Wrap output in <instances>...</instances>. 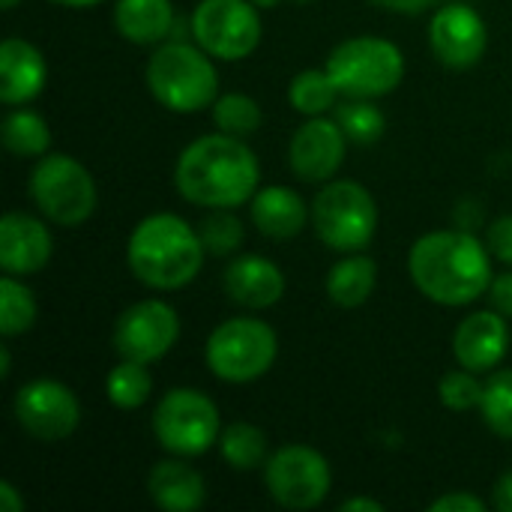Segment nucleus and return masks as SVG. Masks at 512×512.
Instances as JSON below:
<instances>
[{"instance_id": "1", "label": "nucleus", "mask_w": 512, "mask_h": 512, "mask_svg": "<svg viewBox=\"0 0 512 512\" xmlns=\"http://www.w3.org/2000/svg\"><path fill=\"white\" fill-rule=\"evenodd\" d=\"M261 165L243 138L213 132L183 147L174 183L177 192L207 210H237L258 192Z\"/></svg>"}, {"instance_id": "2", "label": "nucleus", "mask_w": 512, "mask_h": 512, "mask_svg": "<svg viewBox=\"0 0 512 512\" xmlns=\"http://www.w3.org/2000/svg\"><path fill=\"white\" fill-rule=\"evenodd\" d=\"M408 273L438 306H471L492 285V252L468 231L423 234L408 255Z\"/></svg>"}, {"instance_id": "3", "label": "nucleus", "mask_w": 512, "mask_h": 512, "mask_svg": "<svg viewBox=\"0 0 512 512\" xmlns=\"http://www.w3.org/2000/svg\"><path fill=\"white\" fill-rule=\"evenodd\" d=\"M207 249L192 228L177 213H153L141 219L126 246V261L132 276L153 291L186 288L204 267Z\"/></svg>"}, {"instance_id": "4", "label": "nucleus", "mask_w": 512, "mask_h": 512, "mask_svg": "<svg viewBox=\"0 0 512 512\" xmlns=\"http://www.w3.org/2000/svg\"><path fill=\"white\" fill-rule=\"evenodd\" d=\"M144 75L153 99L174 114H195L219 99L216 63L198 42H162Z\"/></svg>"}, {"instance_id": "5", "label": "nucleus", "mask_w": 512, "mask_h": 512, "mask_svg": "<svg viewBox=\"0 0 512 512\" xmlns=\"http://www.w3.org/2000/svg\"><path fill=\"white\" fill-rule=\"evenodd\" d=\"M342 96L381 99L405 78L402 48L381 36H354L339 42L324 66Z\"/></svg>"}, {"instance_id": "6", "label": "nucleus", "mask_w": 512, "mask_h": 512, "mask_svg": "<svg viewBox=\"0 0 512 512\" xmlns=\"http://www.w3.org/2000/svg\"><path fill=\"white\" fill-rule=\"evenodd\" d=\"M312 228L318 240L339 252H363L378 231V207L366 186L354 180H330L312 201Z\"/></svg>"}, {"instance_id": "7", "label": "nucleus", "mask_w": 512, "mask_h": 512, "mask_svg": "<svg viewBox=\"0 0 512 512\" xmlns=\"http://www.w3.org/2000/svg\"><path fill=\"white\" fill-rule=\"evenodd\" d=\"M279 339L267 321L258 318H228L222 321L204 345V360L213 378L225 384H249L267 375L276 363Z\"/></svg>"}, {"instance_id": "8", "label": "nucleus", "mask_w": 512, "mask_h": 512, "mask_svg": "<svg viewBox=\"0 0 512 512\" xmlns=\"http://www.w3.org/2000/svg\"><path fill=\"white\" fill-rule=\"evenodd\" d=\"M30 198L36 210L60 228L84 225L96 213L99 201L90 171L66 153L39 156L30 171Z\"/></svg>"}, {"instance_id": "9", "label": "nucleus", "mask_w": 512, "mask_h": 512, "mask_svg": "<svg viewBox=\"0 0 512 512\" xmlns=\"http://www.w3.org/2000/svg\"><path fill=\"white\" fill-rule=\"evenodd\" d=\"M153 435L171 456H204L222 435L216 402L192 387L168 390L153 411Z\"/></svg>"}, {"instance_id": "10", "label": "nucleus", "mask_w": 512, "mask_h": 512, "mask_svg": "<svg viewBox=\"0 0 512 512\" xmlns=\"http://www.w3.org/2000/svg\"><path fill=\"white\" fill-rule=\"evenodd\" d=\"M192 36L216 60H243L264 36L261 6L252 0H201L192 12Z\"/></svg>"}, {"instance_id": "11", "label": "nucleus", "mask_w": 512, "mask_h": 512, "mask_svg": "<svg viewBox=\"0 0 512 512\" xmlns=\"http://www.w3.org/2000/svg\"><path fill=\"white\" fill-rule=\"evenodd\" d=\"M264 486L285 510H315L333 489V471L318 450L306 444H288L267 459Z\"/></svg>"}, {"instance_id": "12", "label": "nucleus", "mask_w": 512, "mask_h": 512, "mask_svg": "<svg viewBox=\"0 0 512 512\" xmlns=\"http://www.w3.org/2000/svg\"><path fill=\"white\" fill-rule=\"evenodd\" d=\"M18 426L42 444L66 441L78 423H81V402L78 396L51 378H36L24 387H18L12 402Z\"/></svg>"}, {"instance_id": "13", "label": "nucleus", "mask_w": 512, "mask_h": 512, "mask_svg": "<svg viewBox=\"0 0 512 512\" xmlns=\"http://www.w3.org/2000/svg\"><path fill=\"white\" fill-rule=\"evenodd\" d=\"M180 339V318L162 300H141L120 312L114 321L111 345L120 360L156 363L162 360Z\"/></svg>"}, {"instance_id": "14", "label": "nucleus", "mask_w": 512, "mask_h": 512, "mask_svg": "<svg viewBox=\"0 0 512 512\" xmlns=\"http://www.w3.org/2000/svg\"><path fill=\"white\" fill-rule=\"evenodd\" d=\"M348 153V135L333 117H309L288 144V165L303 183H330Z\"/></svg>"}, {"instance_id": "15", "label": "nucleus", "mask_w": 512, "mask_h": 512, "mask_svg": "<svg viewBox=\"0 0 512 512\" xmlns=\"http://www.w3.org/2000/svg\"><path fill=\"white\" fill-rule=\"evenodd\" d=\"M429 45L450 69H471L483 60L489 30L483 15L468 3H450L435 12L429 24Z\"/></svg>"}, {"instance_id": "16", "label": "nucleus", "mask_w": 512, "mask_h": 512, "mask_svg": "<svg viewBox=\"0 0 512 512\" xmlns=\"http://www.w3.org/2000/svg\"><path fill=\"white\" fill-rule=\"evenodd\" d=\"M54 252L51 231L42 219L30 213H6L0 219V267L9 276L39 273Z\"/></svg>"}, {"instance_id": "17", "label": "nucleus", "mask_w": 512, "mask_h": 512, "mask_svg": "<svg viewBox=\"0 0 512 512\" xmlns=\"http://www.w3.org/2000/svg\"><path fill=\"white\" fill-rule=\"evenodd\" d=\"M510 348V327L501 312H474L453 333L456 363L471 372H492L501 366Z\"/></svg>"}, {"instance_id": "18", "label": "nucleus", "mask_w": 512, "mask_h": 512, "mask_svg": "<svg viewBox=\"0 0 512 512\" xmlns=\"http://www.w3.org/2000/svg\"><path fill=\"white\" fill-rule=\"evenodd\" d=\"M48 78V63L42 51L27 39H6L0 45V99L6 105H27L33 102Z\"/></svg>"}, {"instance_id": "19", "label": "nucleus", "mask_w": 512, "mask_h": 512, "mask_svg": "<svg viewBox=\"0 0 512 512\" xmlns=\"http://www.w3.org/2000/svg\"><path fill=\"white\" fill-rule=\"evenodd\" d=\"M225 294L246 309H270L285 294V273L264 255H240L225 270Z\"/></svg>"}, {"instance_id": "20", "label": "nucleus", "mask_w": 512, "mask_h": 512, "mask_svg": "<svg viewBox=\"0 0 512 512\" xmlns=\"http://www.w3.org/2000/svg\"><path fill=\"white\" fill-rule=\"evenodd\" d=\"M147 492L153 504L165 512H195L207 501L204 477L183 456L156 462L147 474Z\"/></svg>"}, {"instance_id": "21", "label": "nucleus", "mask_w": 512, "mask_h": 512, "mask_svg": "<svg viewBox=\"0 0 512 512\" xmlns=\"http://www.w3.org/2000/svg\"><path fill=\"white\" fill-rule=\"evenodd\" d=\"M252 225L270 240H291L309 225V204L288 186H264L249 201Z\"/></svg>"}, {"instance_id": "22", "label": "nucleus", "mask_w": 512, "mask_h": 512, "mask_svg": "<svg viewBox=\"0 0 512 512\" xmlns=\"http://www.w3.org/2000/svg\"><path fill=\"white\" fill-rule=\"evenodd\" d=\"M114 27L132 45H162L174 27L171 0H117Z\"/></svg>"}, {"instance_id": "23", "label": "nucleus", "mask_w": 512, "mask_h": 512, "mask_svg": "<svg viewBox=\"0 0 512 512\" xmlns=\"http://www.w3.org/2000/svg\"><path fill=\"white\" fill-rule=\"evenodd\" d=\"M378 285V264L363 252H348L327 273V297L342 309L363 306Z\"/></svg>"}, {"instance_id": "24", "label": "nucleus", "mask_w": 512, "mask_h": 512, "mask_svg": "<svg viewBox=\"0 0 512 512\" xmlns=\"http://www.w3.org/2000/svg\"><path fill=\"white\" fill-rule=\"evenodd\" d=\"M219 453L234 471H258L267 465V435L255 423L237 420L222 429L219 435Z\"/></svg>"}, {"instance_id": "25", "label": "nucleus", "mask_w": 512, "mask_h": 512, "mask_svg": "<svg viewBox=\"0 0 512 512\" xmlns=\"http://www.w3.org/2000/svg\"><path fill=\"white\" fill-rule=\"evenodd\" d=\"M3 144L12 156L39 159L51 147V129L42 120V114L30 108H15L3 120Z\"/></svg>"}, {"instance_id": "26", "label": "nucleus", "mask_w": 512, "mask_h": 512, "mask_svg": "<svg viewBox=\"0 0 512 512\" xmlns=\"http://www.w3.org/2000/svg\"><path fill=\"white\" fill-rule=\"evenodd\" d=\"M336 96H339V87L333 84L327 69H303L294 75V81L288 87L291 105L306 117H321V114L333 111Z\"/></svg>"}, {"instance_id": "27", "label": "nucleus", "mask_w": 512, "mask_h": 512, "mask_svg": "<svg viewBox=\"0 0 512 512\" xmlns=\"http://www.w3.org/2000/svg\"><path fill=\"white\" fill-rule=\"evenodd\" d=\"M153 390V378L147 372V363H135V360H120L105 381V393L108 402L120 411H135L150 399Z\"/></svg>"}, {"instance_id": "28", "label": "nucleus", "mask_w": 512, "mask_h": 512, "mask_svg": "<svg viewBox=\"0 0 512 512\" xmlns=\"http://www.w3.org/2000/svg\"><path fill=\"white\" fill-rule=\"evenodd\" d=\"M36 300L33 291L18 279V276H3L0 279V333L6 339L27 333L36 324Z\"/></svg>"}, {"instance_id": "29", "label": "nucleus", "mask_w": 512, "mask_h": 512, "mask_svg": "<svg viewBox=\"0 0 512 512\" xmlns=\"http://www.w3.org/2000/svg\"><path fill=\"white\" fill-rule=\"evenodd\" d=\"M210 114H213L216 129L225 132V135H234V138H249L252 132H258V126L264 120L261 105L252 96H246V93H225V96H219L210 105Z\"/></svg>"}, {"instance_id": "30", "label": "nucleus", "mask_w": 512, "mask_h": 512, "mask_svg": "<svg viewBox=\"0 0 512 512\" xmlns=\"http://www.w3.org/2000/svg\"><path fill=\"white\" fill-rule=\"evenodd\" d=\"M336 120L351 144H375L387 129V117L375 105V99H351L348 96L345 102L336 105Z\"/></svg>"}, {"instance_id": "31", "label": "nucleus", "mask_w": 512, "mask_h": 512, "mask_svg": "<svg viewBox=\"0 0 512 512\" xmlns=\"http://www.w3.org/2000/svg\"><path fill=\"white\" fill-rule=\"evenodd\" d=\"M480 411L498 438L512 441V369H501L486 381Z\"/></svg>"}, {"instance_id": "32", "label": "nucleus", "mask_w": 512, "mask_h": 512, "mask_svg": "<svg viewBox=\"0 0 512 512\" xmlns=\"http://www.w3.org/2000/svg\"><path fill=\"white\" fill-rule=\"evenodd\" d=\"M198 237H201L207 255L228 258L240 249L246 231H243V222L231 210H213L210 216H204L198 222Z\"/></svg>"}, {"instance_id": "33", "label": "nucleus", "mask_w": 512, "mask_h": 512, "mask_svg": "<svg viewBox=\"0 0 512 512\" xmlns=\"http://www.w3.org/2000/svg\"><path fill=\"white\" fill-rule=\"evenodd\" d=\"M483 387L486 384H480L477 372L462 366V369H453L441 378L438 396H441L444 408H450V411H474L483 402Z\"/></svg>"}, {"instance_id": "34", "label": "nucleus", "mask_w": 512, "mask_h": 512, "mask_svg": "<svg viewBox=\"0 0 512 512\" xmlns=\"http://www.w3.org/2000/svg\"><path fill=\"white\" fill-rule=\"evenodd\" d=\"M489 252L498 258V261H504V264H510L512 267V213L510 216H501L498 222H492V228H489Z\"/></svg>"}, {"instance_id": "35", "label": "nucleus", "mask_w": 512, "mask_h": 512, "mask_svg": "<svg viewBox=\"0 0 512 512\" xmlns=\"http://www.w3.org/2000/svg\"><path fill=\"white\" fill-rule=\"evenodd\" d=\"M432 512H483L486 510V504L477 498V495H471V492H450V495H444V498H438V501H432Z\"/></svg>"}, {"instance_id": "36", "label": "nucleus", "mask_w": 512, "mask_h": 512, "mask_svg": "<svg viewBox=\"0 0 512 512\" xmlns=\"http://www.w3.org/2000/svg\"><path fill=\"white\" fill-rule=\"evenodd\" d=\"M486 294H489V303L495 312H501L504 318H512V273L495 276Z\"/></svg>"}, {"instance_id": "37", "label": "nucleus", "mask_w": 512, "mask_h": 512, "mask_svg": "<svg viewBox=\"0 0 512 512\" xmlns=\"http://www.w3.org/2000/svg\"><path fill=\"white\" fill-rule=\"evenodd\" d=\"M372 3L387 12H396V15H420L429 6H435L438 0H372Z\"/></svg>"}, {"instance_id": "38", "label": "nucleus", "mask_w": 512, "mask_h": 512, "mask_svg": "<svg viewBox=\"0 0 512 512\" xmlns=\"http://www.w3.org/2000/svg\"><path fill=\"white\" fill-rule=\"evenodd\" d=\"M492 504H495V510L498 512H512V471H507V474L495 483V489H492Z\"/></svg>"}, {"instance_id": "39", "label": "nucleus", "mask_w": 512, "mask_h": 512, "mask_svg": "<svg viewBox=\"0 0 512 512\" xmlns=\"http://www.w3.org/2000/svg\"><path fill=\"white\" fill-rule=\"evenodd\" d=\"M0 510L3 512L24 510V498L18 495V489H15L9 480H0Z\"/></svg>"}, {"instance_id": "40", "label": "nucleus", "mask_w": 512, "mask_h": 512, "mask_svg": "<svg viewBox=\"0 0 512 512\" xmlns=\"http://www.w3.org/2000/svg\"><path fill=\"white\" fill-rule=\"evenodd\" d=\"M342 512H384V504L372 498H348L342 504Z\"/></svg>"}, {"instance_id": "41", "label": "nucleus", "mask_w": 512, "mask_h": 512, "mask_svg": "<svg viewBox=\"0 0 512 512\" xmlns=\"http://www.w3.org/2000/svg\"><path fill=\"white\" fill-rule=\"evenodd\" d=\"M12 372V354H9V345H0V378L6 381Z\"/></svg>"}, {"instance_id": "42", "label": "nucleus", "mask_w": 512, "mask_h": 512, "mask_svg": "<svg viewBox=\"0 0 512 512\" xmlns=\"http://www.w3.org/2000/svg\"><path fill=\"white\" fill-rule=\"evenodd\" d=\"M48 3L69 6V9H87V6H96V3H102V0H48Z\"/></svg>"}, {"instance_id": "43", "label": "nucleus", "mask_w": 512, "mask_h": 512, "mask_svg": "<svg viewBox=\"0 0 512 512\" xmlns=\"http://www.w3.org/2000/svg\"><path fill=\"white\" fill-rule=\"evenodd\" d=\"M255 6H261V9H273V6H279L282 0H252Z\"/></svg>"}, {"instance_id": "44", "label": "nucleus", "mask_w": 512, "mask_h": 512, "mask_svg": "<svg viewBox=\"0 0 512 512\" xmlns=\"http://www.w3.org/2000/svg\"><path fill=\"white\" fill-rule=\"evenodd\" d=\"M0 3H3V9H15V6H18L21 0H0Z\"/></svg>"}, {"instance_id": "45", "label": "nucleus", "mask_w": 512, "mask_h": 512, "mask_svg": "<svg viewBox=\"0 0 512 512\" xmlns=\"http://www.w3.org/2000/svg\"><path fill=\"white\" fill-rule=\"evenodd\" d=\"M297 3H315V0H297Z\"/></svg>"}]
</instances>
